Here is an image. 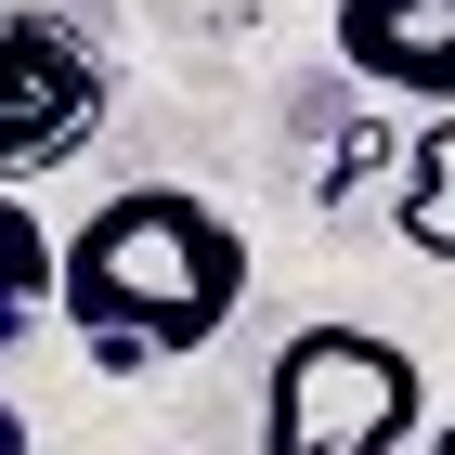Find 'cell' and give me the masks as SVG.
Returning <instances> with one entry per match:
<instances>
[{
  "mask_svg": "<svg viewBox=\"0 0 455 455\" xmlns=\"http://www.w3.org/2000/svg\"><path fill=\"white\" fill-rule=\"evenodd\" d=\"M39 313H66V235H39L27 196H0V351L27 339Z\"/></svg>",
  "mask_w": 455,
  "mask_h": 455,
  "instance_id": "6",
  "label": "cell"
},
{
  "mask_svg": "<svg viewBox=\"0 0 455 455\" xmlns=\"http://www.w3.org/2000/svg\"><path fill=\"white\" fill-rule=\"evenodd\" d=\"M390 221H403V247L455 260V105H443V117H417L403 170H390Z\"/></svg>",
  "mask_w": 455,
  "mask_h": 455,
  "instance_id": "5",
  "label": "cell"
},
{
  "mask_svg": "<svg viewBox=\"0 0 455 455\" xmlns=\"http://www.w3.org/2000/svg\"><path fill=\"white\" fill-rule=\"evenodd\" d=\"M105 52L66 13H0V196L39 170H66L78 143L105 131Z\"/></svg>",
  "mask_w": 455,
  "mask_h": 455,
  "instance_id": "3",
  "label": "cell"
},
{
  "mask_svg": "<svg viewBox=\"0 0 455 455\" xmlns=\"http://www.w3.org/2000/svg\"><path fill=\"white\" fill-rule=\"evenodd\" d=\"M325 39H339V66L364 92H390V105H417V117L455 105V0H339Z\"/></svg>",
  "mask_w": 455,
  "mask_h": 455,
  "instance_id": "4",
  "label": "cell"
},
{
  "mask_svg": "<svg viewBox=\"0 0 455 455\" xmlns=\"http://www.w3.org/2000/svg\"><path fill=\"white\" fill-rule=\"evenodd\" d=\"M378 170H403V143H390V117H351L339 156H325V209H339V196H364Z\"/></svg>",
  "mask_w": 455,
  "mask_h": 455,
  "instance_id": "7",
  "label": "cell"
},
{
  "mask_svg": "<svg viewBox=\"0 0 455 455\" xmlns=\"http://www.w3.org/2000/svg\"><path fill=\"white\" fill-rule=\"evenodd\" d=\"M417 455H455V417H443V429H429V443H417Z\"/></svg>",
  "mask_w": 455,
  "mask_h": 455,
  "instance_id": "9",
  "label": "cell"
},
{
  "mask_svg": "<svg viewBox=\"0 0 455 455\" xmlns=\"http://www.w3.org/2000/svg\"><path fill=\"white\" fill-rule=\"evenodd\" d=\"M429 378L390 325H299L260 378V455H403Z\"/></svg>",
  "mask_w": 455,
  "mask_h": 455,
  "instance_id": "2",
  "label": "cell"
},
{
  "mask_svg": "<svg viewBox=\"0 0 455 455\" xmlns=\"http://www.w3.org/2000/svg\"><path fill=\"white\" fill-rule=\"evenodd\" d=\"M235 299H247V235L182 182H117L66 235V325L105 378H156L182 351H209Z\"/></svg>",
  "mask_w": 455,
  "mask_h": 455,
  "instance_id": "1",
  "label": "cell"
},
{
  "mask_svg": "<svg viewBox=\"0 0 455 455\" xmlns=\"http://www.w3.org/2000/svg\"><path fill=\"white\" fill-rule=\"evenodd\" d=\"M0 455H27V417H13V390H0Z\"/></svg>",
  "mask_w": 455,
  "mask_h": 455,
  "instance_id": "8",
  "label": "cell"
}]
</instances>
